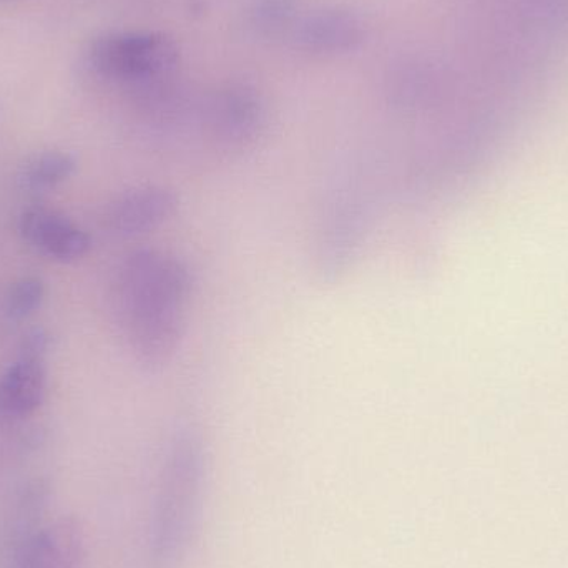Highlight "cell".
<instances>
[{
    "mask_svg": "<svg viewBox=\"0 0 568 568\" xmlns=\"http://www.w3.org/2000/svg\"><path fill=\"white\" fill-rule=\"evenodd\" d=\"M172 59L170 43L152 33H110L90 49L93 70L115 80L145 79L165 69Z\"/></svg>",
    "mask_w": 568,
    "mask_h": 568,
    "instance_id": "obj_3",
    "label": "cell"
},
{
    "mask_svg": "<svg viewBox=\"0 0 568 568\" xmlns=\"http://www.w3.org/2000/svg\"><path fill=\"white\" fill-rule=\"evenodd\" d=\"M77 172V160L70 153L49 150L32 156L23 165L20 183L33 193H45L72 179Z\"/></svg>",
    "mask_w": 568,
    "mask_h": 568,
    "instance_id": "obj_10",
    "label": "cell"
},
{
    "mask_svg": "<svg viewBox=\"0 0 568 568\" xmlns=\"http://www.w3.org/2000/svg\"><path fill=\"white\" fill-rule=\"evenodd\" d=\"M262 126V112L253 100L235 97L216 109L213 130L223 145L242 149L248 145Z\"/></svg>",
    "mask_w": 568,
    "mask_h": 568,
    "instance_id": "obj_9",
    "label": "cell"
},
{
    "mask_svg": "<svg viewBox=\"0 0 568 568\" xmlns=\"http://www.w3.org/2000/svg\"><path fill=\"white\" fill-rule=\"evenodd\" d=\"M179 196L163 186H139L116 196L105 212V225L120 239L145 235L175 216Z\"/></svg>",
    "mask_w": 568,
    "mask_h": 568,
    "instance_id": "obj_4",
    "label": "cell"
},
{
    "mask_svg": "<svg viewBox=\"0 0 568 568\" xmlns=\"http://www.w3.org/2000/svg\"><path fill=\"white\" fill-rule=\"evenodd\" d=\"M23 242L40 255L59 263H72L89 253V233L62 213L30 209L20 219Z\"/></svg>",
    "mask_w": 568,
    "mask_h": 568,
    "instance_id": "obj_5",
    "label": "cell"
},
{
    "mask_svg": "<svg viewBox=\"0 0 568 568\" xmlns=\"http://www.w3.org/2000/svg\"><path fill=\"white\" fill-rule=\"evenodd\" d=\"M45 484L32 483L17 494L0 526V560L16 567L17 559L29 540L39 532L40 516L45 509Z\"/></svg>",
    "mask_w": 568,
    "mask_h": 568,
    "instance_id": "obj_7",
    "label": "cell"
},
{
    "mask_svg": "<svg viewBox=\"0 0 568 568\" xmlns=\"http://www.w3.org/2000/svg\"><path fill=\"white\" fill-rule=\"evenodd\" d=\"M47 393L45 361L19 357L0 376V414L27 417L42 406Z\"/></svg>",
    "mask_w": 568,
    "mask_h": 568,
    "instance_id": "obj_8",
    "label": "cell"
},
{
    "mask_svg": "<svg viewBox=\"0 0 568 568\" xmlns=\"http://www.w3.org/2000/svg\"><path fill=\"white\" fill-rule=\"evenodd\" d=\"M203 447L199 437L182 433L173 439L163 467L153 524L156 568H175L192 539L202 500Z\"/></svg>",
    "mask_w": 568,
    "mask_h": 568,
    "instance_id": "obj_2",
    "label": "cell"
},
{
    "mask_svg": "<svg viewBox=\"0 0 568 568\" xmlns=\"http://www.w3.org/2000/svg\"><path fill=\"white\" fill-rule=\"evenodd\" d=\"M50 349V336L43 327L29 331L20 344L19 357L32 361H45Z\"/></svg>",
    "mask_w": 568,
    "mask_h": 568,
    "instance_id": "obj_12",
    "label": "cell"
},
{
    "mask_svg": "<svg viewBox=\"0 0 568 568\" xmlns=\"http://www.w3.org/2000/svg\"><path fill=\"white\" fill-rule=\"evenodd\" d=\"M192 287V272L179 256L139 250L123 260L113 310L133 356L149 369L165 366L179 349Z\"/></svg>",
    "mask_w": 568,
    "mask_h": 568,
    "instance_id": "obj_1",
    "label": "cell"
},
{
    "mask_svg": "<svg viewBox=\"0 0 568 568\" xmlns=\"http://www.w3.org/2000/svg\"><path fill=\"white\" fill-rule=\"evenodd\" d=\"M43 297H45V284L42 280L33 276L17 280L16 283L10 284L3 296V316L12 323H20L42 306Z\"/></svg>",
    "mask_w": 568,
    "mask_h": 568,
    "instance_id": "obj_11",
    "label": "cell"
},
{
    "mask_svg": "<svg viewBox=\"0 0 568 568\" xmlns=\"http://www.w3.org/2000/svg\"><path fill=\"white\" fill-rule=\"evenodd\" d=\"M83 536L72 517L40 527L29 540L13 568H80Z\"/></svg>",
    "mask_w": 568,
    "mask_h": 568,
    "instance_id": "obj_6",
    "label": "cell"
}]
</instances>
